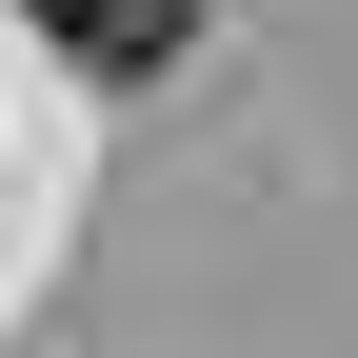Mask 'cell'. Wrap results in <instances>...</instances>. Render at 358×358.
I'll list each match as a JSON object with an SVG mask.
<instances>
[{
  "mask_svg": "<svg viewBox=\"0 0 358 358\" xmlns=\"http://www.w3.org/2000/svg\"><path fill=\"white\" fill-rule=\"evenodd\" d=\"M40 40H60L80 80H159L179 40H199V0H40Z\"/></svg>",
  "mask_w": 358,
  "mask_h": 358,
  "instance_id": "1",
  "label": "cell"
}]
</instances>
